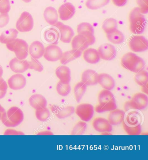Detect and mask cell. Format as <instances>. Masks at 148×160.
<instances>
[{"label":"cell","mask_w":148,"mask_h":160,"mask_svg":"<svg viewBox=\"0 0 148 160\" xmlns=\"http://www.w3.org/2000/svg\"><path fill=\"white\" fill-rule=\"evenodd\" d=\"M98 104L94 110L98 113L110 112L117 108L116 99L110 91L103 89L100 91L98 96Z\"/></svg>","instance_id":"6da1fadb"},{"label":"cell","mask_w":148,"mask_h":160,"mask_svg":"<svg viewBox=\"0 0 148 160\" xmlns=\"http://www.w3.org/2000/svg\"><path fill=\"white\" fill-rule=\"evenodd\" d=\"M130 30L135 34L143 33L146 25V20L141 13L139 7H135L131 11L129 15Z\"/></svg>","instance_id":"7a4b0ae2"},{"label":"cell","mask_w":148,"mask_h":160,"mask_svg":"<svg viewBox=\"0 0 148 160\" xmlns=\"http://www.w3.org/2000/svg\"><path fill=\"white\" fill-rule=\"evenodd\" d=\"M121 64L125 69L135 73L143 70L145 66V62L143 58L131 52L123 56Z\"/></svg>","instance_id":"3957f363"},{"label":"cell","mask_w":148,"mask_h":160,"mask_svg":"<svg viewBox=\"0 0 148 160\" xmlns=\"http://www.w3.org/2000/svg\"><path fill=\"white\" fill-rule=\"evenodd\" d=\"M24 116L21 109L17 107L10 108L2 115L1 120L4 126L8 127H15L23 121Z\"/></svg>","instance_id":"277c9868"},{"label":"cell","mask_w":148,"mask_h":160,"mask_svg":"<svg viewBox=\"0 0 148 160\" xmlns=\"http://www.w3.org/2000/svg\"><path fill=\"white\" fill-rule=\"evenodd\" d=\"M6 47L9 50L14 52L17 58L19 59L24 60L28 57L29 46L23 39H14L7 43Z\"/></svg>","instance_id":"5b68a950"},{"label":"cell","mask_w":148,"mask_h":160,"mask_svg":"<svg viewBox=\"0 0 148 160\" xmlns=\"http://www.w3.org/2000/svg\"><path fill=\"white\" fill-rule=\"evenodd\" d=\"M148 105L147 95L143 93H135L130 101H126L124 104V110L127 111L134 109L136 110H143L146 109Z\"/></svg>","instance_id":"8992f818"},{"label":"cell","mask_w":148,"mask_h":160,"mask_svg":"<svg viewBox=\"0 0 148 160\" xmlns=\"http://www.w3.org/2000/svg\"><path fill=\"white\" fill-rule=\"evenodd\" d=\"M33 18L30 13L27 11L23 12L16 24L17 30L20 32H29L34 28Z\"/></svg>","instance_id":"52a82bcc"},{"label":"cell","mask_w":148,"mask_h":160,"mask_svg":"<svg viewBox=\"0 0 148 160\" xmlns=\"http://www.w3.org/2000/svg\"><path fill=\"white\" fill-rule=\"evenodd\" d=\"M75 112L82 121L88 122L93 118L94 108L90 103H81L76 107Z\"/></svg>","instance_id":"ba28073f"},{"label":"cell","mask_w":148,"mask_h":160,"mask_svg":"<svg viewBox=\"0 0 148 160\" xmlns=\"http://www.w3.org/2000/svg\"><path fill=\"white\" fill-rule=\"evenodd\" d=\"M130 48L134 52H143L147 50V39L142 36H135L130 39L129 43Z\"/></svg>","instance_id":"9c48e42d"},{"label":"cell","mask_w":148,"mask_h":160,"mask_svg":"<svg viewBox=\"0 0 148 160\" xmlns=\"http://www.w3.org/2000/svg\"><path fill=\"white\" fill-rule=\"evenodd\" d=\"M77 32L78 34L84 36L87 39L89 46L95 42V38L94 35V28L92 25L87 22L80 23L77 28Z\"/></svg>","instance_id":"30bf717a"},{"label":"cell","mask_w":148,"mask_h":160,"mask_svg":"<svg viewBox=\"0 0 148 160\" xmlns=\"http://www.w3.org/2000/svg\"><path fill=\"white\" fill-rule=\"evenodd\" d=\"M54 26L56 27L59 30L60 39L62 42L66 43L71 42L74 36V32L71 27L58 21Z\"/></svg>","instance_id":"8fae6325"},{"label":"cell","mask_w":148,"mask_h":160,"mask_svg":"<svg viewBox=\"0 0 148 160\" xmlns=\"http://www.w3.org/2000/svg\"><path fill=\"white\" fill-rule=\"evenodd\" d=\"M63 53L60 47L55 45H49L45 48L44 58L48 61L56 62L61 59Z\"/></svg>","instance_id":"7c38bea8"},{"label":"cell","mask_w":148,"mask_h":160,"mask_svg":"<svg viewBox=\"0 0 148 160\" xmlns=\"http://www.w3.org/2000/svg\"><path fill=\"white\" fill-rule=\"evenodd\" d=\"M98 51L100 58L104 60H112L116 56V48L111 44L105 43L101 45Z\"/></svg>","instance_id":"4fadbf2b"},{"label":"cell","mask_w":148,"mask_h":160,"mask_svg":"<svg viewBox=\"0 0 148 160\" xmlns=\"http://www.w3.org/2000/svg\"><path fill=\"white\" fill-rule=\"evenodd\" d=\"M94 129L100 133L111 132L113 130V126L108 119L101 117H98L93 119L92 122Z\"/></svg>","instance_id":"5bb4252c"},{"label":"cell","mask_w":148,"mask_h":160,"mask_svg":"<svg viewBox=\"0 0 148 160\" xmlns=\"http://www.w3.org/2000/svg\"><path fill=\"white\" fill-rule=\"evenodd\" d=\"M8 84L10 88L12 90H21L26 85L27 80L23 75L18 73L12 75L9 78Z\"/></svg>","instance_id":"9a60e30c"},{"label":"cell","mask_w":148,"mask_h":160,"mask_svg":"<svg viewBox=\"0 0 148 160\" xmlns=\"http://www.w3.org/2000/svg\"><path fill=\"white\" fill-rule=\"evenodd\" d=\"M75 12V7L70 2H66L62 4L58 10L60 18L63 21H68L72 18Z\"/></svg>","instance_id":"2e32d148"},{"label":"cell","mask_w":148,"mask_h":160,"mask_svg":"<svg viewBox=\"0 0 148 160\" xmlns=\"http://www.w3.org/2000/svg\"><path fill=\"white\" fill-rule=\"evenodd\" d=\"M9 66L11 70L16 73H23L29 68V62L14 58L10 61Z\"/></svg>","instance_id":"e0dca14e"},{"label":"cell","mask_w":148,"mask_h":160,"mask_svg":"<svg viewBox=\"0 0 148 160\" xmlns=\"http://www.w3.org/2000/svg\"><path fill=\"white\" fill-rule=\"evenodd\" d=\"M98 83L103 89L110 91L114 89L115 86L114 78L107 73H101L98 75Z\"/></svg>","instance_id":"ac0fdd59"},{"label":"cell","mask_w":148,"mask_h":160,"mask_svg":"<svg viewBox=\"0 0 148 160\" xmlns=\"http://www.w3.org/2000/svg\"><path fill=\"white\" fill-rule=\"evenodd\" d=\"M98 75L99 74L93 70H86L82 73L81 82L87 86L95 85L98 84Z\"/></svg>","instance_id":"d6986e66"},{"label":"cell","mask_w":148,"mask_h":160,"mask_svg":"<svg viewBox=\"0 0 148 160\" xmlns=\"http://www.w3.org/2000/svg\"><path fill=\"white\" fill-rule=\"evenodd\" d=\"M55 73L60 82L64 84H70L71 77L69 68L65 65H61L56 68Z\"/></svg>","instance_id":"ffe728a7"},{"label":"cell","mask_w":148,"mask_h":160,"mask_svg":"<svg viewBox=\"0 0 148 160\" xmlns=\"http://www.w3.org/2000/svg\"><path fill=\"white\" fill-rule=\"evenodd\" d=\"M29 52L32 58L39 59L45 54V47L40 42L34 41L29 47Z\"/></svg>","instance_id":"44dd1931"},{"label":"cell","mask_w":148,"mask_h":160,"mask_svg":"<svg viewBox=\"0 0 148 160\" xmlns=\"http://www.w3.org/2000/svg\"><path fill=\"white\" fill-rule=\"evenodd\" d=\"M125 111L116 108L110 111L107 119L112 126H117L123 122L125 119Z\"/></svg>","instance_id":"7402d4cb"},{"label":"cell","mask_w":148,"mask_h":160,"mask_svg":"<svg viewBox=\"0 0 148 160\" xmlns=\"http://www.w3.org/2000/svg\"><path fill=\"white\" fill-rule=\"evenodd\" d=\"M72 49L83 52L89 46L87 39L84 36L78 34L74 37L72 40Z\"/></svg>","instance_id":"603a6c76"},{"label":"cell","mask_w":148,"mask_h":160,"mask_svg":"<svg viewBox=\"0 0 148 160\" xmlns=\"http://www.w3.org/2000/svg\"><path fill=\"white\" fill-rule=\"evenodd\" d=\"M29 104L36 110L47 108V101L45 97L39 94L31 96L29 100Z\"/></svg>","instance_id":"cb8c5ba5"},{"label":"cell","mask_w":148,"mask_h":160,"mask_svg":"<svg viewBox=\"0 0 148 160\" xmlns=\"http://www.w3.org/2000/svg\"><path fill=\"white\" fill-rule=\"evenodd\" d=\"M83 58L86 62L91 64L98 63L100 59L98 51L92 48H88L84 51Z\"/></svg>","instance_id":"d4e9b609"},{"label":"cell","mask_w":148,"mask_h":160,"mask_svg":"<svg viewBox=\"0 0 148 160\" xmlns=\"http://www.w3.org/2000/svg\"><path fill=\"white\" fill-rule=\"evenodd\" d=\"M44 16L46 22L51 25L54 26L58 22V13L56 9L52 7H48L45 9Z\"/></svg>","instance_id":"484cf974"},{"label":"cell","mask_w":148,"mask_h":160,"mask_svg":"<svg viewBox=\"0 0 148 160\" xmlns=\"http://www.w3.org/2000/svg\"><path fill=\"white\" fill-rule=\"evenodd\" d=\"M82 52L72 49L63 53L60 61L63 65H65L74 60L79 58L82 54Z\"/></svg>","instance_id":"4316f807"},{"label":"cell","mask_w":148,"mask_h":160,"mask_svg":"<svg viewBox=\"0 0 148 160\" xmlns=\"http://www.w3.org/2000/svg\"><path fill=\"white\" fill-rule=\"evenodd\" d=\"M18 32L15 29H10L4 31L0 36V42L3 44L8 43L16 39Z\"/></svg>","instance_id":"83f0119b"},{"label":"cell","mask_w":148,"mask_h":160,"mask_svg":"<svg viewBox=\"0 0 148 160\" xmlns=\"http://www.w3.org/2000/svg\"><path fill=\"white\" fill-rule=\"evenodd\" d=\"M45 40L51 44H56L59 38V33L54 28H50L45 31L44 35Z\"/></svg>","instance_id":"f1b7e54d"},{"label":"cell","mask_w":148,"mask_h":160,"mask_svg":"<svg viewBox=\"0 0 148 160\" xmlns=\"http://www.w3.org/2000/svg\"><path fill=\"white\" fill-rule=\"evenodd\" d=\"M106 34L108 40L114 44H120L125 40L124 34L118 29Z\"/></svg>","instance_id":"f546056e"},{"label":"cell","mask_w":148,"mask_h":160,"mask_svg":"<svg viewBox=\"0 0 148 160\" xmlns=\"http://www.w3.org/2000/svg\"><path fill=\"white\" fill-rule=\"evenodd\" d=\"M87 86L82 82L77 83L73 88L74 97L77 102L81 101L82 97L86 92Z\"/></svg>","instance_id":"4dcf8cb0"},{"label":"cell","mask_w":148,"mask_h":160,"mask_svg":"<svg viewBox=\"0 0 148 160\" xmlns=\"http://www.w3.org/2000/svg\"><path fill=\"white\" fill-rule=\"evenodd\" d=\"M75 108L71 106L60 108L57 112L55 114L57 118L60 119H64L68 118L75 112Z\"/></svg>","instance_id":"1f68e13d"},{"label":"cell","mask_w":148,"mask_h":160,"mask_svg":"<svg viewBox=\"0 0 148 160\" xmlns=\"http://www.w3.org/2000/svg\"><path fill=\"white\" fill-rule=\"evenodd\" d=\"M123 127L124 131L128 135H140L142 132L140 123L135 125H128L125 122H123Z\"/></svg>","instance_id":"d6a6232c"},{"label":"cell","mask_w":148,"mask_h":160,"mask_svg":"<svg viewBox=\"0 0 148 160\" xmlns=\"http://www.w3.org/2000/svg\"><path fill=\"white\" fill-rule=\"evenodd\" d=\"M109 1L110 0H87L86 6L89 9L98 10L107 5Z\"/></svg>","instance_id":"836d02e7"},{"label":"cell","mask_w":148,"mask_h":160,"mask_svg":"<svg viewBox=\"0 0 148 160\" xmlns=\"http://www.w3.org/2000/svg\"><path fill=\"white\" fill-rule=\"evenodd\" d=\"M118 24L116 19L110 18L105 20L102 25V28L106 34L109 33L117 29Z\"/></svg>","instance_id":"e575fe53"},{"label":"cell","mask_w":148,"mask_h":160,"mask_svg":"<svg viewBox=\"0 0 148 160\" xmlns=\"http://www.w3.org/2000/svg\"><path fill=\"white\" fill-rule=\"evenodd\" d=\"M141 117L136 111H131L128 114L124 121L128 125H135L140 123Z\"/></svg>","instance_id":"d590c367"},{"label":"cell","mask_w":148,"mask_h":160,"mask_svg":"<svg viewBox=\"0 0 148 160\" xmlns=\"http://www.w3.org/2000/svg\"><path fill=\"white\" fill-rule=\"evenodd\" d=\"M135 83L140 86H143L148 83V73L146 71L141 70L136 73L135 76Z\"/></svg>","instance_id":"8d00e7d4"},{"label":"cell","mask_w":148,"mask_h":160,"mask_svg":"<svg viewBox=\"0 0 148 160\" xmlns=\"http://www.w3.org/2000/svg\"><path fill=\"white\" fill-rule=\"evenodd\" d=\"M57 93L62 97H66L71 93V88L70 84H64L59 82L56 86Z\"/></svg>","instance_id":"74e56055"},{"label":"cell","mask_w":148,"mask_h":160,"mask_svg":"<svg viewBox=\"0 0 148 160\" xmlns=\"http://www.w3.org/2000/svg\"><path fill=\"white\" fill-rule=\"evenodd\" d=\"M87 124L86 122L83 121H79L73 127L71 135H82L86 130Z\"/></svg>","instance_id":"f35d334b"},{"label":"cell","mask_w":148,"mask_h":160,"mask_svg":"<svg viewBox=\"0 0 148 160\" xmlns=\"http://www.w3.org/2000/svg\"><path fill=\"white\" fill-rule=\"evenodd\" d=\"M35 115L37 119L41 122L47 121L50 115L49 110L47 108L36 110Z\"/></svg>","instance_id":"ab89813d"},{"label":"cell","mask_w":148,"mask_h":160,"mask_svg":"<svg viewBox=\"0 0 148 160\" xmlns=\"http://www.w3.org/2000/svg\"><path fill=\"white\" fill-rule=\"evenodd\" d=\"M29 68L41 72L44 70V67L41 63L37 59L31 57V61L29 62Z\"/></svg>","instance_id":"60d3db41"},{"label":"cell","mask_w":148,"mask_h":160,"mask_svg":"<svg viewBox=\"0 0 148 160\" xmlns=\"http://www.w3.org/2000/svg\"><path fill=\"white\" fill-rule=\"evenodd\" d=\"M11 10L9 0H0V13H8Z\"/></svg>","instance_id":"b9f144b4"},{"label":"cell","mask_w":148,"mask_h":160,"mask_svg":"<svg viewBox=\"0 0 148 160\" xmlns=\"http://www.w3.org/2000/svg\"><path fill=\"white\" fill-rule=\"evenodd\" d=\"M136 3L142 14L148 13V0H136Z\"/></svg>","instance_id":"7bdbcfd3"},{"label":"cell","mask_w":148,"mask_h":160,"mask_svg":"<svg viewBox=\"0 0 148 160\" xmlns=\"http://www.w3.org/2000/svg\"><path fill=\"white\" fill-rule=\"evenodd\" d=\"M7 90V83L2 77L0 78V100L5 97Z\"/></svg>","instance_id":"ee69618b"},{"label":"cell","mask_w":148,"mask_h":160,"mask_svg":"<svg viewBox=\"0 0 148 160\" xmlns=\"http://www.w3.org/2000/svg\"><path fill=\"white\" fill-rule=\"evenodd\" d=\"M10 21L8 13H1L0 14V28H4L7 25Z\"/></svg>","instance_id":"f6af8a7d"},{"label":"cell","mask_w":148,"mask_h":160,"mask_svg":"<svg viewBox=\"0 0 148 160\" xmlns=\"http://www.w3.org/2000/svg\"><path fill=\"white\" fill-rule=\"evenodd\" d=\"M4 135H24V133L12 129H8L4 133Z\"/></svg>","instance_id":"bcb514c9"},{"label":"cell","mask_w":148,"mask_h":160,"mask_svg":"<svg viewBox=\"0 0 148 160\" xmlns=\"http://www.w3.org/2000/svg\"><path fill=\"white\" fill-rule=\"evenodd\" d=\"M127 0H112L113 3L117 7L124 6L126 4Z\"/></svg>","instance_id":"7dc6e473"},{"label":"cell","mask_w":148,"mask_h":160,"mask_svg":"<svg viewBox=\"0 0 148 160\" xmlns=\"http://www.w3.org/2000/svg\"><path fill=\"white\" fill-rule=\"evenodd\" d=\"M141 90H142V91H143V93L146 94V95H148V84H145V85H143V86H141Z\"/></svg>","instance_id":"c3c4849f"},{"label":"cell","mask_w":148,"mask_h":160,"mask_svg":"<svg viewBox=\"0 0 148 160\" xmlns=\"http://www.w3.org/2000/svg\"><path fill=\"white\" fill-rule=\"evenodd\" d=\"M5 111V109H4V108H3V107L0 104V120H1V118H2V115H3V113H4Z\"/></svg>","instance_id":"681fc988"},{"label":"cell","mask_w":148,"mask_h":160,"mask_svg":"<svg viewBox=\"0 0 148 160\" xmlns=\"http://www.w3.org/2000/svg\"><path fill=\"white\" fill-rule=\"evenodd\" d=\"M39 135H52L53 133L50 131H45L38 133Z\"/></svg>","instance_id":"f907efd6"},{"label":"cell","mask_w":148,"mask_h":160,"mask_svg":"<svg viewBox=\"0 0 148 160\" xmlns=\"http://www.w3.org/2000/svg\"><path fill=\"white\" fill-rule=\"evenodd\" d=\"M3 74V70L2 66L0 65V78L2 77Z\"/></svg>","instance_id":"816d5d0a"},{"label":"cell","mask_w":148,"mask_h":160,"mask_svg":"<svg viewBox=\"0 0 148 160\" xmlns=\"http://www.w3.org/2000/svg\"><path fill=\"white\" fill-rule=\"evenodd\" d=\"M24 2H25V3H29L31 2V0H22Z\"/></svg>","instance_id":"f5cc1de1"}]
</instances>
